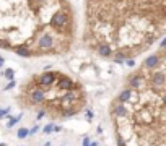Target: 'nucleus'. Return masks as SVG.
<instances>
[{
    "label": "nucleus",
    "instance_id": "nucleus-7",
    "mask_svg": "<svg viewBox=\"0 0 166 146\" xmlns=\"http://www.w3.org/2000/svg\"><path fill=\"white\" fill-rule=\"evenodd\" d=\"M28 135H29V130H28V128H20L18 130V138H25Z\"/></svg>",
    "mask_w": 166,
    "mask_h": 146
},
{
    "label": "nucleus",
    "instance_id": "nucleus-4",
    "mask_svg": "<svg viewBox=\"0 0 166 146\" xmlns=\"http://www.w3.org/2000/svg\"><path fill=\"white\" fill-rule=\"evenodd\" d=\"M96 50H98V54L103 55V57H111V55H114V49L111 46H108V44H101Z\"/></svg>",
    "mask_w": 166,
    "mask_h": 146
},
{
    "label": "nucleus",
    "instance_id": "nucleus-2",
    "mask_svg": "<svg viewBox=\"0 0 166 146\" xmlns=\"http://www.w3.org/2000/svg\"><path fill=\"white\" fill-rule=\"evenodd\" d=\"M124 104V115L112 119L116 136L126 146H166V93L142 85Z\"/></svg>",
    "mask_w": 166,
    "mask_h": 146
},
{
    "label": "nucleus",
    "instance_id": "nucleus-10",
    "mask_svg": "<svg viewBox=\"0 0 166 146\" xmlns=\"http://www.w3.org/2000/svg\"><path fill=\"white\" fill-rule=\"evenodd\" d=\"M8 112H10V109H3L2 112H0V117H2V119H3V117H7V114H8Z\"/></svg>",
    "mask_w": 166,
    "mask_h": 146
},
{
    "label": "nucleus",
    "instance_id": "nucleus-3",
    "mask_svg": "<svg viewBox=\"0 0 166 146\" xmlns=\"http://www.w3.org/2000/svg\"><path fill=\"white\" fill-rule=\"evenodd\" d=\"M21 107L37 110V117L47 115L60 120L78 114L86 104L85 91L77 81L59 71L34 75L18 96Z\"/></svg>",
    "mask_w": 166,
    "mask_h": 146
},
{
    "label": "nucleus",
    "instance_id": "nucleus-11",
    "mask_svg": "<svg viewBox=\"0 0 166 146\" xmlns=\"http://www.w3.org/2000/svg\"><path fill=\"white\" fill-rule=\"evenodd\" d=\"M83 146H90V140H88V138H85V141H83Z\"/></svg>",
    "mask_w": 166,
    "mask_h": 146
},
{
    "label": "nucleus",
    "instance_id": "nucleus-5",
    "mask_svg": "<svg viewBox=\"0 0 166 146\" xmlns=\"http://www.w3.org/2000/svg\"><path fill=\"white\" fill-rule=\"evenodd\" d=\"M3 76H5V78H8L10 81H12L13 76H15V70H12V68H7V70L3 71Z\"/></svg>",
    "mask_w": 166,
    "mask_h": 146
},
{
    "label": "nucleus",
    "instance_id": "nucleus-13",
    "mask_svg": "<svg viewBox=\"0 0 166 146\" xmlns=\"http://www.w3.org/2000/svg\"><path fill=\"white\" fill-rule=\"evenodd\" d=\"M90 146H98V143H96V141H91V143H90Z\"/></svg>",
    "mask_w": 166,
    "mask_h": 146
},
{
    "label": "nucleus",
    "instance_id": "nucleus-1",
    "mask_svg": "<svg viewBox=\"0 0 166 146\" xmlns=\"http://www.w3.org/2000/svg\"><path fill=\"white\" fill-rule=\"evenodd\" d=\"M2 47L33 57L67 52L73 13L67 0H0Z\"/></svg>",
    "mask_w": 166,
    "mask_h": 146
},
{
    "label": "nucleus",
    "instance_id": "nucleus-9",
    "mask_svg": "<svg viewBox=\"0 0 166 146\" xmlns=\"http://www.w3.org/2000/svg\"><path fill=\"white\" fill-rule=\"evenodd\" d=\"M13 86H15V80H12V81H10V83H8V85H7L3 89H5V91H8V89H12Z\"/></svg>",
    "mask_w": 166,
    "mask_h": 146
},
{
    "label": "nucleus",
    "instance_id": "nucleus-6",
    "mask_svg": "<svg viewBox=\"0 0 166 146\" xmlns=\"http://www.w3.org/2000/svg\"><path fill=\"white\" fill-rule=\"evenodd\" d=\"M20 119H21V114H20V115H16V117H12V119L8 120V123H7V127H8V128H10V127H13V125H15Z\"/></svg>",
    "mask_w": 166,
    "mask_h": 146
},
{
    "label": "nucleus",
    "instance_id": "nucleus-8",
    "mask_svg": "<svg viewBox=\"0 0 166 146\" xmlns=\"http://www.w3.org/2000/svg\"><path fill=\"white\" fill-rule=\"evenodd\" d=\"M44 131H46V133H51V131H55V127H54L52 123H49V125H47L46 128H44Z\"/></svg>",
    "mask_w": 166,
    "mask_h": 146
},
{
    "label": "nucleus",
    "instance_id": "nucleus-12",
    "mask_svg": "<svg viewBox=\"0 0 166 146\" xmlns=\"http://www.w3.org/2000/svg\"><path fill=\"white\" fill-rule=\"evenodd\" d=\"M160 47H161V49H163V47H166V37H164V39H163V42H161V44H160Z\"/></svg>",
    "mask_w": 166,
    "mask_h": 146
}]
</instances>
